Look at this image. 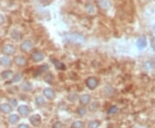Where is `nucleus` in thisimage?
Segmentation results:
<instances>
[{"label": "nucleus", "mask_w": 155, "mask_h": 128, "mask_svg": "<svg viewBox=\"0 0 155 128\" xmlns=\"http://www.w3.org/2000/svg\"><path fill=\"white\" fill-rule=\"evenodd\" d=\"M44 59V54L41 51H35L31 54V59L34 62H41Z\"/></svg>", "instance_id": "nucleus-7"}, {"label": "nucleus", "mask_w": 155, "mask_h": 128, "mask_svg": "<svg viewBox=\"0 0 155 128\" xmlns=\"http://www.w3.org/2000/svg\"><path fill=\"white\" fill-rule=\"evenodd\" d=\"M43 95L48 100H54L56 96L55 91L53 89H51V88H46L43 90Z\"/></svg>", "instance_id": "nucleus-5"}, {"label": "nucleus", "mask_w": 155, "mask_h": 128, "mask_svg": "<svg viewBox=\"0 0 155 128\" xmlns=\"http://www.w3.org/2000/svg\"><path fill=\"white\" fill-rule=\"evenodd\" d=\"M4 21H5V18H4V17L0 14V26L4 23Z\"/></svg>", "instance_id": "nucleus-35"}, {"label": "nucleus", "mask_w": 155, "mask_h": 128, "mask_svg": "<svg viewBox=\"0 0 155 128\" xmlns=\"http://www.w3.org/2000/svg\"><path fill=\"white\" fill-rule=\"evenodd\" d=\"M21 89L22 91H25V92H29L33 89V84H31L30 82H25L22 84L21 86Z\"/></svg>", "instance_id": "nucleus-14"}, {"label": "nucleus", "mask_w": 155, "mask_h": 128, "mask_svg": "<svg viewBox=\"0 0 155 128\" xmlns=\"http://www.w3.org/2000/svg\"><path fill=\"white\" fill-rule=\"evenodd\" d=\"M143 69L147 72H152L155 69V64L152 61L145 62L143 65Z\"/></svg>", "instance_id": "nucleus-13"}, {"label": "nucleus", "mask_w": 155, "mask_h": 128, "mask_svg": "<svg viewBox=\"0 0 155 128\" xmlns=\"http://www.w3.org/2000/svg\"><path fill=\"white\" fill-rule=\"evenodd\" d=\"M35 101V104L38 107H42L46 104V101H45V99L43 98V96H41V95L36 96Z\"/></svg>", "instance_id": "nucleus-17"}, {"label": "nucleus", "mask_w": 155, "mask_h": 128, "mask_svg": "<svg viewBox=\"0 0 155 128\" xmlns=\"http://www.w3.org/2000/svg\"><path fill=\"white\" fill-rule=\"evenodd\" d=\"M17 111H18L19 114L21 116H22V117H27L28 115V114H29V108L26 105H22V106H20L18 107Z\"/></svg>", "instance_id": "nucleus-10"}, {"label": "nucleus", "mask_w": 155, "mask_h": 128, "mask_svg": "<svg viewBox=\"0 0 155 128\" xmlns=\"http://www.w3.org/2000/svg\"><path fill=\"white\" fill-rule=\"evenodd\" d=\"M14 63L17 65V66L19 67H23L27 65V59L22 57V56H17L15 59H14Z\"/></svg>", "instance_id": "nucleus-9"}, {"label": "nucleus", "mask_w": 155, "mask_h": 128, "mask_svg": "<svg viewBox=\"0 0 155 128\" xmlns=\"http://www.w3.org/2000/svg\"><path fill=\"white\" fill-rule=\"evenodd\" d=\"M20 120V117L17 114H11L9 116V122L11 124H16Z\"/></svg>", "instance_id": "nucleus-21"}, {"label": "nucleus", "mask_w": 155, "mask_h": 128, "mask_svg": "<svg viewBox=\"0 0 155 128\" xmlns=\"http://www.w3.org/2000/svg\"><path fill=\"white\" fill-rule=\"evenodd\" d=\"M86 10H87V11H88L90 14H93L95 12L94 6L92 5L91 4H88V5H86Z\"/></svg>", "instance_id": "nucleus-31"}, {"label": "nucleus", "mask_w": 155, "mask_h": 128, "mask_svg": "<svg viewBox=\"0 0 155 128\" xmlns=\"http://www.w3.org/2000/svg\"><path fill=\"white\" fill-rule=\"evenodd\" d=\"M29 121L34 126L37 127L41 124V117L40 114H34V115L29 117Z\"/></svg>", "instance_id": "nucleus-8"}, {"label": "nucleus", "mask_w": 155, "mask_h": 128, "mask_svg": "<svg viewBox=\"0 0 155 128\" xmlns=\"http://www.w3.org/2000/svg\"><path fill=\"white\" fill-rule=\"evenodd\" d=\"M11 36L12 39L16 40H20L22 39V34L17 30H12L11 33Z\"/></svg>", "instance_id": "nucleus-18"}, {"label": "nucleus", "mask_w": 155, "mask_h": 128, "mask_svg": "<svg viewBox=\"0 0 155 128\" xmlns=\"http://www.w3.org/2000/svg\"><path fill=\"white\" fill-rule=\"evenodd\" d=\"M98 84H99L98 79L97 78H95V77H90V78H88L85 80V84H86L87 88L91 89V90L96 89L98 86Z\"/></svg>", "instance_id": "nucleus-2"}, {"label": "nucleus", "mask_w": 155, "mask_h": 128, "mask_svg": "<svg viewBox=\"0 0 155 128\" xmlns=\"http://www.w3.org/2000/svg\"><path fill=\"white\" fill-rule=\"evenodd\" d=\"M101 125V122L97 120H91L88 123V128H98Z\"/></svg>", "instance_id": "nucleus-20"}, {"label": "nucleus", "mask_w": 155, "mask_h": 128, "mask_svg": "<svg viewBox=\"0 0 155 128\" xmlns=\"http://www.w3.org/2000/svg\"><path fill=\"white\" fill-rule=\"evenodd\" d=\"M11 77H13V72L11 70H6V71H4L1 73V78L3 79H8Z\"/></svg>", "instance_id": "nucleus-19"}, {"label": "nucleus", "mask_w": 155, "mask_h": 128, "mask_svg": "<svg viewBox=\"0 0 155 128\" xmlns=\"http://www.w3.org/2000/svg\"><path fill=\"white\" fill-rule=\"evenodd\" d=\"M136 46H137V47L140 48V49H143L146 47V46H147V40L145 37H140V38H139L138 40H137V42H136Z\"/></svg>", "instance_id": "nucleus-15"}, {"label": "nucleus", "mask_w": 155, "mask_h": 128, "mask_svg": "<svg viewBox=\"0 0 155 128\" xmlns=\"http://www.w3.org/2000/svg\"><path fill=\"white\" fill-rule=\"evenodd\" d=\"M79 102L81 105L85 106V105H88L89 103L91 102V95L88 94H84L80 96L79 98Z\"/></svg>", "instance_id": "nucleus-11"}, {"label": "nucleus", "mask_w": 155, "mask_h": 128, "mask_svg": "<svg viewBox=\"0 0 155 128\" xmlns=\"http://www.w3.org/2000/svg\"><path fill=\"white\" fill-rule=\"evenodd\" d=\"M84 126V123L82 120H76L72 122L71 128H83Z\"/></svg>", "instance_id": "nucleus-24"}, {"label": "nucleus", "mask_w": 155, "mask_h": 128, "mask_svg": "<svg viewBox=\"0 0 155 128\" xmlns=\"http://www.w3.org/2000/svg\"><path fill=\"white\" fill-rule=\"evenodd\" d=\"M54 66H55L56 69H58V70H61V71L66 70L65 65H64L62 62L59 61V60H54Z\"/></svg>", "instance_id": "nucleus-22"}, {"label": "nucleus", "mask_w": 155, "mask_h": 128, "mask_svg": "<svg viewBox=\"0 0 155 128\" xmlns=\"http://www.w3.org/2000/svg\"><path fill=\"white\" fill-rule=\"evenodd\" d=\"M98 107H99V102L95 101V102H92L91 105L90 106V109L91 111H97L98 109Z\"/></svg>", "instance_id": "nucleus-28"}, {"label": "nucleus", "mask_w": 155, "mask_h": 128, "mask_svg": "<svg viewBox=\"0 0 155 128\" xmlns=\"http://www.w3.org/2000/svg\"><path fill=\"white\" fill-rule=\"evenodd\" d=\"M48 69V66L47 65H44V66H40V67H39L38 73L36 74V76H37V75H39V74H41L42 72H46V71H47ZM36 76H35V77H36Z\"/></svg>", "instance_id": "nucleus-29"}, {"label": "nucleus", "mask_w": 155, "mask_h": 128, "mask_svg": "<svg viewBox=\"0 0 155 128\" xmlns=\"http://www.w3.org/2000/svg\"><path fill=\"white\" fill-rule=\"evenodd\" d=\"M67 99L70 101H77L78 99V95L77 94H75V93H72V94H70V95H68V97H67Z\"/></svg>", "instance_id": "nucleus-30"}, {"label": "nucleus", "mask_w": 155, "mask_h": 128, "mask_svg": "<svg viewBox=\"0 0 155 128\" xmlns=\"http://www.w3.org/2000/svg\"><path fill=\"white\" fill-rule=\"evenodd\" d=\"M0 65L5 67L10 66L11 65V59L8 58V57H2V58L0 59Z\"/></svg>", "instance_id": "nucleus-16"}, {"label": "nucleus", "mask_w": 155, "mask_h": 128, "mask_svg": "<svg viewBox=\"0 0 155 128\" xmlns=\"http://www.w3.org/2000/svg\"><path fill=\"white\" fill-rule=\"evenodd\" d=\"M1 51L5 55H12L16 53V47L12 44H5L3 46Z\"/></svg>", "instance_id": "nucleus-4"}, {"label": "nucleus", "mask_w": 155, "mask_h": 128, "mask_svg": "<svg viewBox=\"0 0 155 128\" xmlns=\"http://www.w3.org/2000/svg\"><path fill=\"white\" fill-rule=\"evenodd\" d=\"M97 5L99 6L100 9H102L104 11H108L110 9L111 2L110 0H98Z\"/></svg>", "instance_id": "nucleus-6"}, {"label": "nucleus", "mask_w": 155, "mask_h": 128, "mask_svg": "<svg viewBox=\"0 0 155 128\" xmlns=\"http://www.w3.org/2000/svg\"><path fill=\"white\" fill-rule=\"evenodd\" d=\"M65 39L67 40V41L71 42V43H75V44H82L84 42V37L81 34L78 33H72L67 34Z\"/></svg>", "instance_id": "nucleus-1"}, {"label": "nucleus", "mask_w": 155, "mask_h": 128, "mask_svg": "<svg viewBox=\"0 0 155 128\" xmlns=\"http://www.w3.org/2000/svg\"><path fill=\"white\" fill-rule=\"evenodd\" d=\"M10 102H11V104L12 106H17V101L15 99H10Z\"/></svg>", "instance_id": "nucleus-33"}, {"label": "nucleus", "mask_w": 155, "mask_h": 128, "mask_svg": "<svg viewBox=\"0 0 155 128\" xmlns=\"http://www.w3.org/2000/svg\"><path fill=\"white\" fill-rule=\"evenodd\" d=\"M44 81L47 84H52L54 81V76L52 73H48L44 76Z\"/></svg>", "instance_id": "nucleus-26"}, {"label": "nucleus", "mask_w": 155, "mask_h": 128, "mask_svg": "<svg viewBox=\"0 0 155 128\" xmlns=\"http://www.w3.org/2000/svg\"><path fill=\"white\" fill-rule=\"evenodd\" d=\"M0 111L5 114H8L12 111V107L8 103H3L2 105H0Z\"/></svg>", "instance_id": "nucleus-12"}, {"label": "nucleus", "mask_w": 155, "mask_h": 128, "mask_svg": "<svg viewBox=\"0 0 155 128\" xmlns=\"http://www.w3.org/2000/svg\"><path fill=\"white\" fill-rule=\"evenodd\" d=\"M152 46H153V50L155 51V39L153 40V43H152Z\"/></svg>", "instance_id": "nucleus-36"}, {"label": "nucleus", "mask_w": 155, "mask_h": 128, "mask_svg": "<svg viewBox=\"0 0 155 128\" xmlns=\"http://www.w3.org/2000/svg\"><path fill=\"white\" fill-rule=\"evenodd\" d=\"M17 128H29L27 124H21V125H19Z\"/></svg>", "instance_id": "nucleus-34"}, {"label": "nucleus", "mask_w": 155, "mask_h": 128, "mask_svg": "<svg viewBox=\"0 0 155 128\" xmlns=\"http://www.w3.org/2000/svg\"><path fill=\"white\" fill-rule=\"evenodd\" d=\"M22 78V74H20V73H17V74H16L15 76H13V77H12V79L11 80L10 84L18 83V82H20V81H21Z\"/></svg>", "instance_id": "nucleus-23"}, {"label": "nucleus", "mask_w": 155, "mask_h": 128, "mask_svg": "<svg viewBox=\"0 0 155 128\" xmlns=\"http://www.w3.org/2000/svg\"><path fill=\"white\" fill-rule=\"evenodd\" d=\"M63 127V124L61 121H56L53 124L52 128H62Z\"/></svg>", "instance_id": "nucleus-32"}, {"label": "nucleus", "mask_w": 155, "mask_h": 128, "mask_svg": "<svg viewBox=\"0 0 155 128\" xmlns=\"http://www.w3.org/2000/svg\"><path fill=\"white\" fill-rule=\"evenodd\" d=\"M118 107L115 106V105H113V106H111L109 109H108V114H110V115H114V114H116L118 113Z\"/></svg>", "instance_id": "nucleus-25"}, {"label": "nucleus", "mask_w": 155, "mask_h": 128, "mask_svg": "<svg viewBox=\"0 0 155 128\" xmlns=\"http://www.w3.org/2000/svg\"><path fill=\"white\" fill-rule=\"evenodd\" d=\"M34 44L32 42V40H25L24 41H22V44L20 45V49L22 52L24 53H28L29 51L33 48Z\"/></svg>", "instance_id": "nucleus-3"}, {"label": "nucleus", "mask_w": 155, "mask_h": 128, "mask_svg": "<svg viewBox=\"0 0 155 128\" xmlns=\"http://www.w3.org/2000/svg\"><path fill=\"white\" fill-rule=\"evenodd\" d=\"M77 113L78 115L80 116H84L86 114H87V110L84 107H79L78 109L77 110Z\"/></svg>", "instance_id": "nucleus-27"}]
</instances>
